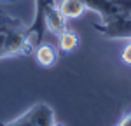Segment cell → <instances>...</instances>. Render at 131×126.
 I'll return each mask as SVG.
<instances>
[{"instance_id":"1","label":"cell","mask_w":131,"mask_h":126,"mask_svg":"<svg viewBox=\"0 0 131 126\" xmlns=\"http://www.w3.org/2000/svg\"><path fill=\"white\" fill-rule=\"evenodd\" d=\"M54 110L47 103H35L26 112L9 123H0V126H54Z\"/></svg>"},{"instance_id":"2","label":"cell","mask_w":131,"mask_h":126,"mask_svg":"<svg viewBox=\"0 0 131 126\" xmlns=\"http://www.w3.org/2000/svg\"><path fill=\"white\" fill-rule=\"evenodd\" d=\"M88 9L96 12L101 21L119 18V16H131V0H84Z\"/></svg>"},{"instance_id":"3","label":"cell","mask_w":131,"mask_h":126,"mask_svg":"<svg viewBox=\"0 0 131 126\" xmlns=\"http://www.w3.org/2000/svg\"><path fill=\"white\" fill-rule=\"evenodd\" d=\"M93 28L107 39H128L131 40V16L110 18L101 23H94Z\"/></svg>"},{"instance_id":"4","label":"cell","mask_w":131,"mask_h":126,"mask_svg":"<svg viewBox=\"0 0 131 126\" xmlns=\"http://www.w3.org/2000/svg\"><path fill=\"white\" fill-rule=\"evenodd\" d=\"M56 7H58L56 0H35V18H33V23L28 26V32L31 33L33 40L37 44H40L44 40V33H46L44 19H46V16Z\"/></svg>"},{"instance_id":"5","label":"cell","mask_w":131,"mask_h":126,"mask_svg":"<svg viewBox=\"0 0 131 126\" xmlns=\"http://www.w3.org/2000/svg\"><path fill=\"white\" fill-rule=\"evenodd\" d=\"M58 56H60V49H56L52 44L40 42L35 47V60L40 67H46V68L54 67L56 61H58Z\"/></svg>"},{"instance_id":"6","label":"cell","mask_w":131,"mask_h":126,"mask_svg":"<svg viewBox=\"0 0 131 126\" xmlns=\"http://www.w3.org/2000/svg\"><path fill=\"white\" fill-rule=\"evenodd\" d=\"M58 9L67 19H77L88 10V5L84 0H61L58 4Z\"/></svg>"},{"instance_id":"7","label":"cell","mask_w":131,"mask_h":126,"mask_svg":"<svg viewBox=\"0 0 131 126\" xmlns=\"http://www.w3.org/2000/svg\"><path fill=\"white\" fill-rule=\"evenodd\" d=\"M44 26H46V30L51 32V33H54L56 37L61 35L63 32L67 30V18L61 14V10L56 7L54 10H51L49 14L46 16V19H44Z\"/></svg>"},{"instance_id":"8","label":"cell","mask_w":131,"mask_h":126,"mask_svg":"<svg viewBox=\"0 0 131 126\" xmlns=\"http://www.w3.org/2000/svg\"><path fill=\"white\" fill-rule=\"evenodd\" d=\"M77 46H79V35L75 32L67 28L61 35H58V49L61 52H72Z\"/></svg>"},{"instance_id":"9","label":"cell","mask_w":131,"mask_h":126,"mask_svg":"<svg viewBox=\"0 0 131 126\" xmlns=\"http://www.w3.org/2000/svg\"><path fill=\"white\" fill-rule=\"evenodd\" d=\"M121 60L126 65H131V40L126 44V47L122 49V54H121Z\"/></svg>"},{"instance_id":"10","label":"cell","mask_w":131,"mask_h":126,"mask_svg":"<svg viewBox=\"0 0 131 126\" xmlns=\"http://www.w3.org/2000/svg\"><path fill=\"white\" fill-rule=\"evenodd\" d=\"M117 126H131V112L128 116H124L121 121H119V124Z\"/></svg>"},{"instance_id":"11","label":"cell","mask_w":131,"mask_h":126,"mask_svg":"<svg viewBox=\"0 0 131 126\" xmlns=\"http://www.w3.org/2000/svg\"><path fill=\"white\" fill-rule=\"evenodd\" d=\"M12 19H14V18H10V16L5 14V12H2V10H0V26H2V25H5V23H9V21H12Z\"/></svg>"},{"instance_id":"12","label":"cell","mask_w":131,"mask_h":126,"mask_svg":"<svg viewBox=\"0 0 131 126\" xmlns=\"http://www.w3.org/2000/svg\"><path fill=\"white\" fill-rule=\"evenodd\" d=\"M2 2H16V0H2Z\"/></svg>"}]
</instances>
